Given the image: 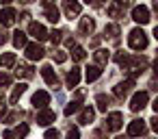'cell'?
<instances>
[{"label": "cell", "instance_id": "cell-18", "mask_svg": "<svg viewBox=\"0 0 158 139\" xmlns=\"http://www.w3.org/2000/svg\"><path fill=\"white\" fill-rule=\"evenodd\" d=\"M93 117H95V111H93L91 106H85V109L80 111V115H78V122H80V124H91Z\"/></svg>", "mask_w": 158, "mask_h": 139}, {"label": "cell", "instance_id": "cell-20", "mask_svg": "<svg viewBox=\"0 0 158 139\" xmlns=\"http://www.w3.org/2000/svg\"><path fill=\"white\" fill-rule=\"evenodd\" d=\"M0 65H2L5 70H7V67H13V65H15V54H13V52L0 54Z\"/></svg>", "mask_w": 158, "mask_h": 139}, {"label": "cell", "instance_id": "cell-25", "mask_svg": "<svg viewBox=\"0 0 158 139\" xmlns=\"http://www.w3.org/2000/svg\"><path fill=\"white\" fill-rule=\"evenodd\" d=\"M104 35L117 41V35H119V26H117V24H108V26L104 28Z\"/></svg>", "mask_w": 158, "mask_h": 139}, {"label": "cell", "instance_id": "cell-1", "mask_svg": "<svg viewBox=\"0 0 158 139\" xmlns=\"http://www.w3.org/2000/svg\"><path fill=\"white\" fill-rule=\"evenodd\" d=\"M147 35H145V31L143 28H134V31H130V35H128V46L132 48V50H145L147 48Z\"/></svg>", "mask_w": 158, "mask_h": 139}, {"label": "cell", "instance_id": "cell-45", "mask_svg": "<svg viewBox=\"0 0 158 139\" xmlns=\"http://www.w3.org/2000/svg\"><path fill=\"white\" fill-rule=\"evenodd\" d=\"M85 2H91V0H85Z\"/></svg>", "mask_w": 158, "mask_h": 139}, {"label": "cell", "instance_id": "cell-2", "mask_svg": "<svg viewBox=\"0 0 158 139\" xmlns=\"http://www.w3.org/2000/svg\"><path fill=\"white\" fill-rule=\"evenodd\" d=\"M147 100H149V93L147 91H139V93H134V98H132V102H130V109L136 113V111H143L145 106H147Z\"/></svg>", "mask_w": 158, "mask_h": 139}, {"label": "cell", "instance_id": "cell-4", "mask_svg": "<svg viewBox=\"0 0 158 139\" xmlns=\"http://www.w3.org/2000/svg\"><path fill=\"white\" fill-rule=\"evenodd\" d=\"M132 20H134L136 24H147V22L152 20V18H149V9L143 7V5H141V7H134V9H132Z\"/></svg>", "mask_w": 158, "mask_h": 139}, {"label": "cell", "instance_id": "cell-19", "mask_svg": "<svg viewBox=\"0 0 158 139\" xmlns=\"http://www.w3.org/2000/svg\"><path fill=\"white\" fill-rule=\"evenodd\" d=\"M15 72H18V76H22V78H33V76H35V72H33V67H31L28 63H20Z\"/></svg>", "mask_w": 158, "mask_h": 139}, {"label": "cell", "instance_id": "cell-36", "mask_svg": "<svg viewBox=\"0 0 158 139\" xmlns=\"http://www.w3.org/2000/svg\"><path fill=\"white\" fill-rule=\"evenodd\" d=\"M9 41V35H7V31L5 28H0V44H7Z\"/></svg>", "mask_w": 158, "mask_h": 139}, {"label": "cell", "instance_id": "cell-5", "mask_svg": "<svg viewBox=\"0 0 158 139\" xmlns=\"http://www.w3.org/2000/svg\"><path fill=\"white\" fill-rule=\"evenodd\" d=\"M24 48H26V57H28L31 61H39V59H44V54H46L44 46H39V44H26Z\"/></svg>", "mask_w": 158, "mask_h": 139}, {"label": "cell", "instance_id": "cell-11", "mask_svg": "<svg viewBox=\"0 0 158 139\" xmlns=\"http://www.w3.org/2000/svg\"><path fill=\"white\" fill-rule=\"evenodd\" d=\"M56 119V113L52 111V109H41L39 113H37V124H41V126H48V124H52Z\"/></svg>", "mask_w": 158, "mask_h": 139}, {"label": "cell", "instance_id": "cell-38", "mask_svg": "<svg viewBox=\"0 0 158 139\" xmlns=\"http://www.w3.org/2000/svg\"><path fill=\"white\" fill-rule=\"evenodd\" d=\"M2 139H15L13 130H5V132H2Z\"/></svg>", "mask_w": 158, "mask_h": 139}, {"label": "cell", "instance_id": "cell-46", "mask_svg": "<svg viewBox=\"0 0 158 139\" xmlns=\"http://www.w3.org/2000/svg\"><path fill=\"white\" fill-rule=\"evenodd\" d=\"M117 139H123V137H117Z\"/></svg>", "mask_w": 158, "mask_h": 139}, {"label": "cell", "instance_id": "cell-21", "mask_svg": "<svg viewBox=\"0 0 158 139\" xmlns=\"http://www.w3.org/2000/svg\"><path fill=\"white\" fill-rule=\"evenodd\" d=\"M24 91H26V83H20V85H18V87L13 89L11 98H9V100H11V104H18V100L22 98V93H24Z\"/></svg>", "mask_w": 158, "mask_h": 139}, {"label": "cell", "instance_id": "cell-29", "mask_svg": "<svg viewBox=\"0 0 158 139\" xmlns=\"http://www.w3.org/2000/svg\"><path fill=\"white\" fill-rule=\"evenodd\" d=\"M52 57H54V61H56V63H65V61H67V54H65L63 50H56V52H52Z\"/></svg>", "mask_w": 158, "mask_h": 139}, {"label": "cell", "instance_id": "cell-30", "mask_svg": "<svg viewBox=\"0 0 158 139\" xmlns=\"http://www.w3.org/2000/svg\"><path fill=\"white\" fill-rule=\"evenodd\" d=\"M78 109H80V104H78V102H69V104L65 106V115H74Z\"/></svg>", "mask_w": 158, "mask_h": 139}, {"label": "cell", "instance_id": "cell-17", "mask_svg": "<svg viewBox=\"0 0 158 139\" xmlns=\"http://www.w3.org/2000/svg\"><path fill=\"white\" fill-rule=\"evenodd\" d=\"M93 59H95V65H98V67H102V65H106V63H108V59H110V54H108V50H104V48H100V50H95V54H93Z\"/></svg>", "mask_w": 158, "mask_h": 139}, {"label": "cell", "instance_id": "cell-33", "mask_svg": "<svg viewBox=\"0 0 158 139\" xmlns=\"http://www.w3.org/2000/svg\"><path fill=\"white\" fill-rule=\"evenodd\" d=\"M20 117H22V113H18V111H13L11 115H7V117H5V122H7V124H13V122H18Z\"/></svg>", "mask_w": 158, "mask_h": 139}, {"label": "cell", "instance_id": "cell-22", "mask_svg": "<svg viewBox=\"0 0 158 139\" xmlns=\"http://www.w3.org/2000/svg\"><path fill=\"white\" fill-rule=\"evenodd\" d=\"M95 102H98V109H100V111H106V109L110 106V102H113V100H110V96H104V93H100V96L95 98Z\"/></svg>", "mask_w": 158, "mask_h": 139}, {"label": "cell", "instance_id": "cell-16", "mask_svg": "<svg viewBox=\"0 0 158 139\" xmlns=\"http://www.w3.org/2000/svg\"><path fill=\"white\" fill-rule=\"evenodd\" d=\"M67 87L69 89H74V87H78V83H80V70L78 67H72L69 72H67Z\"/></svg>", "mask_w": 158, "mask_h": 139}, {"label": "cell", "instance_id": "cell-34", "mask_svg": "<svg viewBox=\"0 0 158 139\" xmlns=\"http://www.w3.org/2000/svg\"><path fill=\"white\" fill-rule=\"evenodd\" d=\"M61 135H59V130L56 128H50V130H46V135H44V139H59Z\"/></svg>", "mask_w": 158, "mask_h": 139}, {"label": "cell", "instance_id": "cell-26", "mask_svg": "<svg viewBox=\"0 0 158 139\" xmlns=\"http://www.w3.org/2000/svg\"><path fill=\"white\" fill-rule=\"evenodd\" d=\"M72 57H74V61H85L87 52H85L82 46H74V48H72Z\"/></svg>", "mask_w": 158, "mask_h": 139}, {"label": "cell", "instance_id": "cell-42", "mask_svg": "<svg viewBox=\"0 0 158 139\" xmlns=\"http://www.w3.org/2000/svg\"><path fill=\"white\" fill-rule=\"evenodd\" d=\"M39 2H41L44 7H48V5H52V2H54V0H39Z\"/></svg>", "mask_w": 158, "mask_h": 139}, {"label": "cell", "instance_id": "cell-6", "mask_svg": "<svg viewBox=\"0 0 158 139\" xmlns=\"http://www.w3.org/2000/svg\"><path fill=\"white\" fill-rule=\"evenodd\" d=\"M132 87H134V80H132V78H128V80H123V83H119L117 87H113V93H115L119 100H123V98L132 91Z\"/></svg>", "mask_w": 158, "mask_h": 139}, {"label": "cell", "instance_id": "cell-31", "mask_svg": "<svg viewBox=\"0 0 158 139\" xmlns=\"http://www.w3.org/2000/svg\"><path fill=\"white\" fill-rule=\"evenodd\" d=\"M67 139H80V130H78V126H72V128L67 130Z\"/></svg>", "mask_w": 158, "mask_h": 139}, {"label": "cell", "instance_id": "cell-13", "mask_svg": "<svg viewBox=\"0 0 158 139\" xmlns=\"http://www.w3.org/2000/svg\"><path fill=\"white\" fill-rule=\"evenodd\" d=\"M28 33H31V37H35L37 41H44V39L48 37V31H46L41 24H37V22H31V26H28Z\"/></svg>", "mask_w": 158, "mask_h": 139}, {"label": "cell", "instance_id": "cell-43", "mask_svg": "<svg viewBox=\"0 0 158 139\" xmlns=\"http://www.w3.org/2000/svg\"><path fill=\"white\" fill-rule=\"evenodd\" d=\"M20 2H22V5H31V2H33V0H20Z\"/></svg>", "mask_w": 158, "mask_h": 139}, {"label": "cell", "instance_id": "cell-12", "mask_svg": "<svg viewBox=\"0 0 158 139\" xmlns=\"http://www.w3.org/2000/svg\"><path fill=\"white\" fill-rule=\"evenodd\" d=\"M15 9H11V7H7V9H2L0 11V24L2 26H13L15 24Z\"/></svg>", "mask_w": 158, "mask_h": 139}, {"label": "cell", "instance_id": "cell-3", "mask_svg": "<svg viewBox=\"0 0 158 139\" xmlns=\"http://www.w3.org/2000/svg\"><path fill=\"white\" fill-rule=\"evenodd\" d=\"M80 2L78 0H63V11H65V15L72 20V18H78L80 15Z\"/></svg>", "mask_w": 158, "mask_h": 139}, {"label": "cell", "instance_id": "cell-27", "mask_svg": "<svg viewBox=\"0 0 158 139\" xmlns=\"http://www.w3.org/2000/svg\"><path fill=\"white\" fill-rule=\"evenodd\" d=\"M28 130H31V128H28V124H20V126L13 130V135H15V139H24V137L28 135Z\"/></svg>", "mask_w": 158, "mask_h": 139}, {"label": "cell", "instance_id": "cell-37", "mask_svg": "<svg viewBox=\"0 0 158 139\" xmlns=\"http://www.w3.org/2000/svg\"><path fill=\"white\" fill-rule=\"evenodd\" d=\"M5 113H7V104H5L2 100H0V119L5 117Z\"/></svg>", "mask_w": 158, "mask_h": 139}, {"label": "cell", "instance_id": "cell-39", "mask_svg": "<svg viewBox=\"0 0 158 139\" xmlns=\"http://www.w3.org/2000/svg\"><path fill=\"white\" fill-rule=\"evenodd\" d=\"M91 46L98 48V46H100V37H93V39H91Z\"/></svg>", "mask_w": 158, "mask_h": 139}, {"label": "cell", "instance_id": "cell-24", "mask_svg": "<svg viewBox=\"0 0 158 139\" xmlns=\"http://www.w3.org/2000/svg\"><path fill=\"white\" fill-rule=\"evenodd\" d=\"M100 74H102V70H100L98 65H91V67L87 70V83H93V80H98V78H100Z\"/></svg>", "mask_w": 158, "mask_h": 139}, {"label": "cell", "instance_id": "cell-9", "mask_svg": "<svg viewBox=\"0 0 158 139\" xmlns=\"http://www.w3.org/2000/svg\"><path fill=\"white\" fill-rule=\"evenodd\" d=\"M41 76H44V80L50 87H59V78H56V72L52 70V65H44L41 67Z\"/></svg>", "mask_w": 158, "mask_h": 139}, {"label": "cell", "instance_id": "cell-32", "mask_svg": "<svg viewBox=\"0 0 158 139\" xmlns=\"http://www.w3.org/2000/svg\"><path fill=\"white\" fill-rule=\"evenodd\" d=\"M132 2H134V0H115V5H117V7H119L121 11H126V9H128V7H130Z\"/></svg>", "mask_w": 158, "mask_h": 139}, {"label": "cell", "instance_id": "cell-7", "mask_svg": "<svg viewBox=\"0 0 158 139\" xmlns=\"http://www.w3.org/2000/svg\"><path fill=\"white\" fill-rule=\"evenodd\" d=\"M106 122H108V124L104 126L106 130H117V128H121V124H123V115H121L119 111H113V113L106 117Z\"/></svg>", "mask_w": 158, "mask_h": 139}, {"label": "cell", "instance_id": "cell-35", "mask_svg": "<svg viewBox=\"0 0 158 139\" xmlns=\"http://www.w3.org/2000/svg\"><path fill=\"white\" fill-rule=\"evenodd\" d=\"M7 85H11V74H0V87H7Z\"/></svg>", "mask_w": 158, "mask_h": 139}, {"label": "cell", "instance_id": "cell-14", "mask_svg": "<svg viewBox=\"0 0 158 139\" xmlns=\"http://www.w3.org/2000/svg\"><path fill=\"white\" fill-rule=\"evenodd\" d=\"M44 15H46V20H48V22H52V24H56V22L61 20V13H59V9H56L54 5L44 7Z\"/></svg>", "mask_w": 158, "mask_h": 139}, {"label": "cell", "instance_id": "cell-8", "mask_svg": "<svg viewBox=\"0 0 158 139\" xmlns=\"http://www.w3.org/2000/svg\"><path fill=\"white\" fill-rule=\"evenodd\" d=\"M145 122L143 119H132L130 124H128V135L130 137H141V135H145Z\"/></svg>", "mask_w": 158, "mask_h": 139}, {"label": "cell", "instance_id": "cell-40", "mask_svg": "<svg viewBox=\"0 0 158 139\" xmlns=\"http://www.w3.org/2000/svg\"><path fill=\"white\" fill-rule=\"evenodd\" d=\"M149 122H152V128H154V130H158V119H156V117H152Z\"/></svg>", "mask_w": 158, "mask_h": 139}, {"label": "cell", "instance_id": "cell-44", "mask_svg": "<svg viewBox=\"0 0 158 139\" xmlns=\"http://www.w3.org/2000/svg\"><path fill=\"white\" fill-rule=\"evenodd\" d=\"M0 2H2V5H9V2H11V0H0Z\"/></svg>", "mask_w": 158, "mask_h": 139}, {"label": "cell", "instance_id": "cell-41", "mask_svg": "<svg viewBox=\"0 0 158 139\" xmlns=\"http://www.w3.org/2000/svg\"><path fill=\"white\" fill-rule=\"evenodd\" d=\"M91 2H93V7H102V5L106 2V0H91Z\"/></svg>", "mask_w": 158, "mask_h": 139}, {"label": "cell", "instance_id": "cell-23", "mask_svg": "<svg viewBox=\"0 0 158 139\" xmlns=\"http://www.w3.org/2000/svg\"><path fill=\"white\" fill-rule=\"evenodd\" d=\"M13 44H15V48H24V46H26V33L15 31V33H13Z\"/></svg>", "mask_w": 158, "mask_h": 139}, {"label": "cell", "instance_id": "cell-28", "mask_svg": "<svg viewBox=\"0 0 158 139\" xmlns=\"http://www.w3.org/2000/svg\"><path fill=\"white\" fill-rule=\"evenodd\" d=\"M48 35H50V39H52V44H59L65 33H63V31H52V33H48Z\"/></svg>", "mask_w": 158, "mask_h": 139}, {"label": "cell", "instance_id": "cell-15", "mask_svg": "<svg viewBox=\"0 0 158 139\" xmlns=\"http://www.w3.org/2000/svg\"><path fill=\"white\" fill-rule=\"evenodd\" d=\"M93 28H95V20H93V18H82V20H80V35L89 37V35L93 33Z\"/></svg>", "mask_w": 158, "mask_h": 139}, {"label": "cell", "instance_id": "cell-10", "mask_svg": "<svg viewBox=\"0 0 158 139\" xmlns=\"http://www.w3.org/2000/svg\"><path fill=\"white\" fill-rule=\"evenodd\" d=\"M48 104H50V93L48 91H37L33 96V106L35 109H48Z\"/></svg>", "mask_w": 158, "mask_h": 139}]
</instances>
